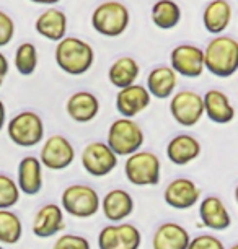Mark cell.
<instances>
[{"instance_id": "cell-1", "label": "cell", "mask_w": 238, "mask_h": 249, "mask_svg": "<svg viewBox=\"0 0 238 249\" xmlns=\"http://www.w3.org/2000/svg\"><path fill=\"white\" fill-rule=\"evenodd\" d=\"M204 54V69L219 78H228L238 70V43L232 36H217L209 41Z\"/></svg>"}, {"instance_id": "cell-2", "label": "cell", "mask_w": 238, "mask_h": 249, "mask_svg": "<svg viewBox=\"0 0 238 249\" xmlns=\"http://www.w3.org/2000/svg\"><path fill=\"white\" fill-rule=\"evenodd\" d=\"M95 62L93 48L85 41L73 36H65L55 48V64L65 73L78 77L87 73Z\"/></svg>"}, {"instance_id": "cell-3", "label": "cell", "mask_w": 238, "mask_h": 249, "mask_svg": "<svg viewBox=\"0 0 238 249\" xmlns=\"http://www.w3.org/2000/svg\"><path fill=\"white\" fill-rule=\"evenodd\" d=\"M92 26L106 37H118L129 26V10L118 0H108L98 5L92 13Z\"/></svg>"}, {"instance_id": "cell-4", "label": "cell", "mask_w": 238, "mask_h": 249, "mask_svg": "<svg viewBox=\"0 0 238 249\" xmlns=\"http://www.w3.org/2000/svg\"><path fill=\"white\" fill-rule=\"evenodd\" d=\"M124 175L134 186H157L162 178L160 158L147 150H142V152L139 150V152L129 155L126 160Z\"/></svg>"}, {"instance_id": "cell-5", "label": "cell", "mask_w": 238, "mask_h": 249, "mask_svg": "<svg viewBox=\"0 0 238 249\" xmlns=\"http://www.w3.org/2000/svg\"><path fill=\"white\" fill-rule=\"evenodd\" d=\"M142 143L144 130L134 119L119 117L110 125L106 145L116 157H129V155L139 152Z\"/></svg>"}, {"instance_id": "cell-6", "label": "cell", "mask_w": 238, "mask_h": 249, "mask_svg": "<svg viewBox=\"0 0 238 249\" xmlns=\"http://www.w3.org/2000/svg\"><path fill=\"white\" fill-rule=\"evenodd\" d=\"M60 209L73 218H90L100 210V196L88 184H71L60 197Z\"/></svg>"}, {"instance_id": "cell-7", "label": "cell", "mask_w": 238, "mask_h": 249, "mask_svg": "<svg viewBox=\"0 0 238 249\" xmlns=\"http://www.w3.org/2000/svg\"><path fill=\"white\" fill-rule=\"evenodd\" d=\"M7 134L18 147H35L44 139V122L35 111H21L8 122Z\"/></svg>"}, {"instance_id": "cell-8", "label": "cell", "mask_w": 238, "mask_h": 249, "mask_svg": "<svg viewBox=\"0 0 238 249\" xmlns=\"http://www.w3.org/2000/svg\"><path fill=\"white\" fill-rule=\"evenodd\" d=\"M41 166H46L53 171H62L69 168L75 160V148L71 143V140L64 135H51L48 140H44L43 148L39 155Z\"/></svg>"}, {"instance_id": "cell-9", "label": "cell", "mask_w": 238, "mask_h": 249, "mask_svg": "<svg viewBox=\"0 0 238 249\" xmlns=\"http://www.w3.org/2000/svg\"><path fill=\"white\" fill-rule=\"evenodd\" d=\"M170 112L180 125L193 127L204 116L202 96L193 90H181L171 98Z\"/></svg>"}, {"instance_id": "cell-10", "label": "cell", "mask_w": 238, "mask_h": 249, "mask_svg": "<svg viewBox=\"0 0 238 249\" xmlns=\"http://www.w3.org/2000/svg\"><path fill=\"white\" fill-rule=\"evenodd\" d=\"M142 243V234L132 223H113L106 225L98 234L100 249H139Z\"/></svg>"}, {"instance_id": "cell-11", "label": "cell", "mask_w": 238, "mask_h": 249, "mask_svg": "<svg viewBox=\"0 0 238 249\" xmlns=\"http://www.w3.org/2000/svg\"><path fill=\"white\" fill-rule=\"evenodd\" d=\"M82 166L88 175L103 178L118 166V157L105 142H92L82 152Z\"/></svg>"}, {"instance_id": "cell-12", "label": "cell", "mask_w": 238, "mask_h": 249, "mask_svg": "<svg viewBox=\"0 0 238 249\" xmlns=\"http://www.w3.org/2000/svg\"><path fill=\"white\" fill-rule=\"evenodd\" d=\"M170 69L176 75L198 78L204 72V54L194 44H180L170 54Z\"/></svg>"}, {"instance_id": "cell-13", "label": "cell", "mask_w": 238, "mask_h": 249, "mask_svg": "<svg viewBox=\"0 0 238 249\" xmlns=\"http://www.w3.org/2000/svg\"><path fill=\"white\" fill-rule=\"evenodd\" d=\"M201 189L193 179L188 178H176L165 187L163 199L166 205L176 210H188L199 202Z\"/></svg>"}, {"instance_id": "cell-14", "label": "cell", "mask_w": 238, "mask_h": 249, "mask_svg": "<svg viewBox=\"0 0 238 249\" xmlns=\"http://www.w3.org/2000/svg\"><path fill=\"white\" fill-rule=\"evenodd\" d=\"M150 95L147 88L142 85H130L121 88L116 95V109L126 119H132L137 114H141L144 109H147L150 105Z\"/></svg>"}, {"instance_id": "cell-15", "label": "cell", "mask_w": 238, "mask_h": 249, "mask_svg": "<svg viewBox=\"0 0 238 249\" xmlns=\"http://www.w3.org/2000/svg\"><path fill=\"white\" fill-rule=\"evenodd\" d=\"M64 227V210L60 209V205L46 204L36 212L35 218H33L31 230L35 236L38 238H53L59 231H62Z\"/></svg>"}, {"instance_id": "cell-16", "label": "cell", "mask_w": 238, "mask_h": 249, "mask_svg": "<svg viewBox=\"0 0 238 249\" xmlns=\"http://www.w3.org/2000/svg\"><path fill=\"white\" fill-rule=\"evenodd\" d=\"M134 199L128 191L113 189L100 200V209L103 210L105 217L113 223H121L129 218L134 212Z\"/></svg>"}, {"instance_id": "cell-17", "label": "cell", "mask_w": 238, "mask_h": 249, "mask_svg": "<svg viewBox=\"0 0 238 249\" xmlns=\"http://www.w3.org/2000/svg\"><path fill=\"white\" fill-rule=\"evenodd\" d=\"M199 218L204 227L214 230V231H222V230L230 228L232 225V217L228 213L225 204L216 196H209L201 200Z\"/></svg>"}, {"instance_id": "cell-18", "label": "cell", "mask_w": 238, "mask_h": 249, "mask_svg": "<svg viewBox=\"0 0 238 249\" xmlns=\"http://www.w3.org/2000/svg\"><path fill=\"white\" fill-rule=\"evenodd\" d=\"M15 182L21 194H39L43 189V166H41L39 160L33 155L21 158L20 164H18V176Z\"/></svg>"}, {"instance_id": "cell-19", "label": "cell", "mask_w": 238, "mask_h": 249, "mask_svg": "<svg viewBox=\"0 0 238 249\" xmlns=\"http://www.w3.org/2000/svg\"><path fill=\"white\" fill-rule=\"evenodd\" d=\"M191 236L183 225L165 222L155 230L152 238L153 249H188Z\"/></svg>"}, {"instance_id": "cell-20", "label": "cell", "mask_w": 238, "mask_h": 249, "mask_svg": "<svg viewBox=\"0 0 238 249\" xmlns=\"http://www.w3.org/2000/svg\"><path fill=\"white\" fill-rule=\"evenodd\" d=\"M201 155L199 140L189 134H180L166 145V157L176 166H186Z\"/></svg>"}, {"instance_id": "cell-21", "label": "cell", "mask_w": 238, "mask_h": 249, "mask_svg": "<svg viewBox=\"0 0 238 249\" xmlns=\"http://www.w3.org/2000/svg\"><path fill=\"white\" fill-rule=\"evenodd\" d=\"M202 105L204 114L216 124H228L235 117V107L230 103V98L220 90H209L202 96Z\"/></svg>"}, {"instance_id": "cell-22", "label": "cell", "mask_w": 238, "mask_h": 249, "mask_svg": "<svg viewBox=\"0 0 238 249\" xmlns=\"http://www.w3.org/2000/svg\"><path fill=\"white\" fill-rule=\"evenodd\" d=\"M65 109H67V114L71 119L85 124V122H90L98 116L100 101L90 91H77L67 100Z\"/></svg>"}, {"instance_id": "cell-23", "label": "cell", "mask_w": 238, "mask_h": 249, "mask_svg": "<svg viewBox=\"0 0 238 249\" xmlns=\"http://www.w3.org/2000/svg\"><path fill=\"white\" fill-rule=\"evenodd\" d=\"M35 28L46 39L59 43L67 36V15L57 8H48L38 17Z\"/></svg>"}, {"instance_id": "cell-24", "label": "cell", "mask_w": 238, "mask_h": 249, "mask_svg": "<svg viewBox=\"0 0 238 249\" xmlns=\"http://www.w3.org/2000/svg\"><path fill=\"white\" fill-rule=\"evenodd\" d=\"M178 83V75L166 65L155 67L147 77V91L150 96L158 100H166L173 95V90Z\"/></svg>"}, {"instance_id": "cell-25", "label": "cell", "mask_w": 238, "mask_h": 249, "mask_svg": "<svg viewBox=\"0 0 238 249\" xmlns=\"http://www.w3.org/2000/svg\"><path fill=\"white\" fill-rule=\"evenodd\" d=\"M232 20V7L227 0H211L204 8L202 23L211 35H220Z\"/></svg>"}, {"instance_id": "cell-26", "label": "cell", "mask_w": 238, "mask_h": 249, "mask_svg": "<svg viewBox=\"0 0 238 249\" xmlns=\"http://www.w3.org/2000/svg\"><path fill=\"white\" fill-rule=\"evenodd\" d=\"M139 73H141V67H139L137 60L132 57H119L111 64L108 78L111 85L121 90V88L134 85Z\"/></svg>"}, {"instance_id": "cell-27", "label": "cell", "mask_w": 238, "mask_h": 249, "mask_svg": "<svg viewBox=\"0 0 238 249\" xmlns=\"http://www.w3.org/2000/svg\"><path fill=\"white\" fill-rule=\"evenodd\" d=\"M181 20V8L173 0H158L152 7V21L160 30H171Z\"/></svg>"}, {"instance_id": "cell-28", "label": "cell", "mask_w": 238, "mask_h": 249, "mask_svg": "<svg viewBox=\"0 0 238 249\" xmlns=\"http://www.w3.org/2000/svg\"><path fill=\"white\" fill-rule=\"evenodd\" d=\"M23 223L12 210H0V243L17 244L21 239Z\"/></svg>"}, {"instance_id": "cell-29", "label": "cell", "mask_w": 238, "mask_h": 249, "mask_svg": "<svg viewBox=\"0 0 238 249\" xmlns=\"http://www.w3.org/2000/svg\"><path fill=\"white\" fill-rule=\"evenodd\" d=\"M15 67L17 72L23 77H30L38 67V51L33 43H23L18 46L15 53Z\"/></svg>"}, {"instance_id": "cell-30", "label": "cell", "mask_w": 238, "mask_h": 249, "mask_svg": "<svg viewBox=\"0 0 238 249\" xmlns=\"http://www.w3.org/2000/svg\"><path fill=\"white\" fill-rule=\"evenodd\" d=\"M21 192L18 189L15 179L0 173V210H10L13 205L18 204Z\"/></svg>"}, {"instance_id": "cell-31", "label": "cell", "mask_w": 238, "mask_h": 249, "mask_svg": "<svg viewBox=\"0 0 238 249\" xmlns=\"http://www.w3.org/2000/svg\"><path fill=\"white\" fill-rule=\"evenodd\" d=\"M53 249H92V248L87 238L80 236V234L67 233L55 239Z\"/></svg>"}, {"instance_id": "cell-32", "label": "cell", "mask_w": 238, "mask_h": 249, "mask_svg": "<svg viewBox=\"0 0 238 249\" xmlns=\"http://www.w3.org/2000/svg\"><path fill=\"white\" fill-rule=\"evenodd\" d=\"M188 249H225L223 243L212 234H199L188 244Z\"/></svg>"}, {"instance_id": "cell-33", "label": "cell", "mask_w": 238, "mask_h": 249, "mask_svg": "<svg viewBox=\"0 0 238 249\" xmlns=\"http://www.w3.org/2000/svg\"><path fill=\"white\" fill-rule=\"evenodd\" d=\"M15 36V23L5 12L0 10V48L7 46Z\"/></svg>"}, {"instance_id": "cell-34", "label": "cell", "mask_w": 238, "mask_h": 249, "mask_svg": "<svg viewBox=\"0 0 238 249\" xmlns=\"http://www.w3.org/2000/svg\"><path fill=\"white\" fill-rule=\"evenodd\" d=\"M7 73H8V60H7L5 55L0 53V87H2L3 80H5V77H7Z\"/></svg>"}, {"instance_id": "cell-35", "label": "cell", "mask_w": 238, "mask_h": 249, "mask_svg": "<svg viewBox=\"0 0 238 249\" xmlns=\"http://www.w3.org/2000/svg\"><path fill=\"white\" fill-rule=\"evenodd\" d=\"M5 119H7V109H5L3 101L0 100V130H2L3 125H5Z\"/></svg>"}, {"instance_id": "cell-36", "label": "cell", "mask_w": 238, "mask_h": 249, "mask_svg": "<svg viewBox=\"0 0 238 249\" xmlns=\"http://www.w3.org/2000/svg\"><path fill=\"white\" fill-rule=\"evenodd\" d=\"M33 3H41V5H54V3L60 2V0H30Z\"/></svg>"}, {"instance_id": "cell-37", "label": "cell", "mask_w": 238, "mask_h": 249, "mask_svg": "<svg viewBox=\"0 0 238 249\" xmlns=\"http://www.w3.org/2000/svg\"><path fill=\"white\" fill-rule=\"evenodd\" d=\"M228 249H238V246H237V244H233V246H230Z\"/></svg>"}, {"instance_id": "cell-38", "label": "cell", "mask_w": 238, "mask_h": 249, "mask_svg": "<svg viewBox=\"0 0 238 249\" xmlns=\"http://www.w3.org/2000/svg\"><path fill=\"white\" fill-rule=\"evenodd\" d=\"M0 249H3V246H0Z\"/></svg>"}]
</instances>
